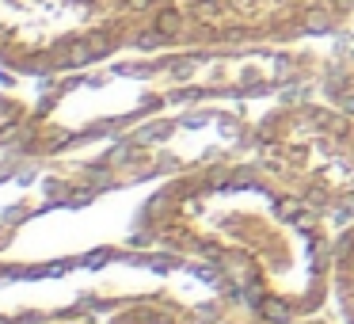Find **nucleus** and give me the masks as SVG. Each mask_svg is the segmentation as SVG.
I'll return each mask as SVG.
<instances>
[{
	"label": "nucleus",
	"instance_id": "f257e3e1",
	"mask_svg": "<svg viewBox=\"0 0 354 324\" xmlns=\"http://www.w3.org/2000/svg\"><path fill=\"white\" fill-rule=\"evenodd\" d=\"M324 222L259 161L183 172L138 214L149 240L214 267L267 324H297L328 305L335 237Z\"/></svg>",
	"mask_w": 354,
	"mask_h": 324
},
{
	"label": "nucleus",
	"instance_id": "f03ea898",
	"mask_svg": "<svg viewBox=\"0 0 354 324\" xmlns=\"http://www.w3.org/2000/svg\"><path fill=\"white\" fill-rule=\"evenodd\" d=\"M252 153L324 217L354 222V111L328 103L274 107L252 126Z\"/></svg>",
	"mask_w": 354,
	"mask_h": 324
},
{
	"label": "nucleus",
	"instance_id": "7ed1b4c3",
	"mask_svg": "<svg viewBox=\"0 0 354 324\" xmlns=\"http://www.w3.org/2000/svg\"><path fill=\"white\" fill-rule=\"evenodd\" d=\"M138 27V0H0V62L54 77L118 50Z\"/></svg>",
	"mask_w": 354,
	"mask_h": 324
},
{
	"label": "nucleus",
	"instance_id": "20e7f679",
	"mask_svg": "<svg viewBox=\"0 0 354 324\" xmlns=\"http://www.w3.org/2000/svg\"><path fill=\"white\" fill-rule=\"evenodd\" d=\"M331 298L339 305L343 324H354V222L335 233V255H331Z\"/></svg>",
	"mask_w": 354,
	"mask_h": 324
},
{
	"label": "nucleus",
	"instance_id": "39448f33",
	"mask_svg": "<svg viewBox=\"0 0 354 324\" xmlns=\"http://www.w3.org/2000/svg\"><path fill=\"white\" fill-rule=\"evenodd\" d=\"M103 324H194V316L164 294H145V298H133L130 305L115 309Z\"/></svg>",
	"mask_w": 354,
	"mask_h": 324
},
{
	"label": "nucleus",
	"instance_id": "423d86ee",
	"mask_svg": "<svg viewBox=\"0 0 354 324\" xmlns=\"http://www.w3.org/2000/svg\"><path fill=\"white\" fill-rule=\"evenodd\" d=\"M221 324H267V321H259V316H236V321H221Z\"/></svg>",
	"mask_w": 354,
	"mask_h": 324
},
{
	"label": "nucleus",
	"instance_id": "0eeeda50",
	"mask_svg": "<svg viewBox=\"0 0 354 324\" xmlns=\"http://www.w3.org/2000/svg\"><path fill=\"white\" fill-rule=\"evenodd\" d=\"M297 324H331V321H324V316L316 313V316H305V321H297Z\"/></svg>",
	"mask_w": 354,
	"mask_h": 324
},
{
	"label": "nucleus",
	"instance_id": "6e6552de",
	"mask_svg": "<svg viewBox=\"0 0 354 324\" xmlns=\"http://www.w3.org/2000/svg\"><path fill=\"white\" fill-rule=\"evenodd\" d=\"M62 324H77V321H62Z\"/></svg>",
	"mask_w": 354,
	"mask_h": 324
}]
</instances>
